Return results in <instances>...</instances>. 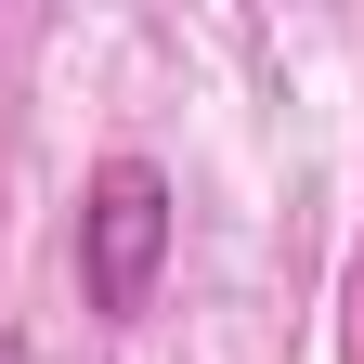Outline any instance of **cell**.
Wrapping results in <instances>:
<instances>
[{
  "mask_svg": "<svg viewBox=\"0 0 364 364\" xmlns=\"http://www.w3.org/2000/svg\"><path fill=\"white\" fill-rule=\"evenodd\" d=\"M156 260H169V182L144 156H105L91 196H78V287H91V312H144Z\"/></svg>",
  "mask_w": 364,
  "mask_h": 364,
  "instance_id": "obj_1",
  "label": "cell"
}]
</instances>
